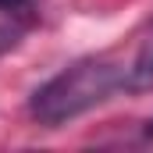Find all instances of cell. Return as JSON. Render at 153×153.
Wrapping results in <instances>:
<instances>
[{
    "label": "cell",
    "instance_id": "obj_4",
    "mask_svg": "<svg viewBox=\"0 0 153 153\" xmlns=\"http://www.w3.org/2000/svg\"><path fill=\"white\" fill-rule=\"evenodd\" d=\"M146 135H150V139H153V121H150V128H146Z\"/></svg>",
    "mask_w": 153,
    "mask_h": 153
},
{
    "label": "cell",
    "instance_id": "obj_3",
    "mask_svg": "<svg viewBox=\"0 0 153 153\" xmlns=\"http://www.w3.org/2000/svg\"><path fill=\"white\" fill-rule=\"evenodd\" d=\"M36 0H0V11H14V14H22V11H29Z\"/></svg>",
    "mask_w": 153,
    "mask_h": 153
},
{
    "label": "cell",
    "instance_id": "obj_1",
    "mask_svg": "<svg viewBox=\"0 0 153 153\" xmlns=\"http://www.w3.org/2000/svg\"><path fill=\"white\" fill-rule=\"evenodd\" d=\"M125 75H128V68H121L107 57L75 61L71 68H64L61 75H53L50 82H43L32 93L29 114L46 128H57L71 117L100 107L111 93H117L125 85Z\"/></svg>",
    "mask_w": 153,
    "mask_h": 153
},
{
    "label": "cell",
    "instance_id": "obj_2",
    "mask_svg": "<svg viewBox=\"0 0 153 153\" xmlns=\"http://www.w3.org/2000/svg\"><path fill=\"white\" fill-rule=\"evenodd\" d=\"M18 36H22V32H18L14 25H0V53H7V50L18 43Z\"/></svg>",
    "mask_w": 153,
    "mask_h": 153
}]
</instances>
